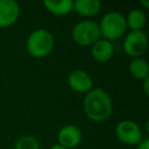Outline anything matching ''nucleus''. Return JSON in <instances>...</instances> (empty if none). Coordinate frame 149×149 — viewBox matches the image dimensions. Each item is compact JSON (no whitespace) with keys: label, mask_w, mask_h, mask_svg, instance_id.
Listing matches in <instances>:
<instances>
[{"label":"nucleus","mask_w":149,"mask_h":149,"mask_svg":"<svg viewBox=\"0 0 149 149\" xmlns=\"http://www.w3.org/2000/svg\"><path fill=\"white\" fill-rule=\"evenodd\" d=\"M140 3H142L143 6H146V7H149V1H144V0H141L140 1Z\"/></svg>","instance_id":"nucleus-19"},{"label":"nucleus","mask_w":149,"mask_h":149,"mask_svg":"<svg viewBox=\"0 0 149 149\" xmlns=\"http://www.w3.org/2000/svg\"><path fill=\"white\" fill-rule=\"evenodd\" d=\"M55 44L52 34L43 28L36 29L29 34L26 41V48L30 56L35 58H43L48 56Z\"/></svg>","instance_id":"nucleus-2"},{"label":"nucleus","mask_w":149,"mask_h":149,"mask_svg":"<svg viewBox=\"0 0 149 149\" xmlns=\"http://www.w3.org/2000/svg\"><path fill=\"white\" fill-rule=\"evenodd\" d=\"M68 84L72 91L78 93H87L93 88V79L91 74L80 69L73 70L69 73Z\"/></svg>","instance_id":"nucleus-7"},{"label":"nucleus","mask_w":149,"mask_h":149,"mask_svg":"<svg viewBox=\"0 0 149 149\" xmlns=\"http://www.w3.org/2000/svg\"><path fill=\"white\" fill-rule=\"evenodd\" d=\"M136 149H149V139H143L139 144Z\"/></svg>","instance_id":"nucleus-16"},{"label":"nucleus","mask_w":149,"mask_h":149,"mask_svg":"<svg viewBox=\"0 0 149 149\" xmlns=\"http://www.w3.org/2000/svg\"><path fill=\"white\" fill-rule=\"evenodd\" d=\"M129 72L130 74L140 80H143L149 77V64L147 59L139 57V58H133L129 63Z\"/></svg>","instance_id":"nucleus-13"},{"label":"nucleus","mask_w":149,"mask_h":149,"mask_svg":"<svg viewBox=\"0 0 149 149\" xmlns=\"http://www.w3.org/2000/svg\"><path fill=\"white\" fill-rule=\"evenodd\" d=\"M14 149H40V143L35 136L23 135L15 141Z\"/></svg>","instance_id":"nucleus-15"},{"label":"nucleus","mask_w":149,"mask_h":149,"mask_svg":"<svg viewBox=\"0 0 149 149\" xmlns=\"http://www.w3.org/2000/svg\"><path fill=\"white\" fill-rule=\"evenodd\" d=\"M91 55H92V58L99 63L108 62L114 55L113 42L100 37L95 43L91 45Z\"/></svg>","instance_id":"nucleus-10"},{"label":"nucleus","mask_w":149,"mask_h":149,"mask_svg":"<svg viewBox=\"0 0 149 149\" xmlns=\"http://www.w3.org/2000/svg\"><path fill=\"white\" fill-rule=\"evenodd\" d=\"M115 135L118 140L128 146H137L142 140V130L140 126L133 120H121L115 126Z\"/></svg>","instance_id":"nucleus-5"},{"label":"nucleus","mask_w":149,"mask_h":149,"mask_svg":"<svg viewBox=\"0 0 149 149\" xmlns=\"http://www.w3.org/2000/svg\"><path fill=\"white\" fill-rule=\"evenodd\" d=\"M83 108L86 116L93 122L106 121L113 111V102L107 91L95 87L85 93Z\"/></svg>","instance_id":"nucleus-1"},{"label":"nucleus","mask_w":149,"mask_h":149,"mask_svg":"<svg viewBox=\"0 0 149 149\" xmlns=\"http://www.w3.org/2000/svg\"><path fill=\"white\" fill-rule=\"evenodd\" d=\"M71 37L79 45H83V47L92 45L101 37L98 22L93 20L79 21L72 28Z\"/></svg>","instance_id":"nucleus-4"},{"label":"nucleus","mask_w":149,"mask_h":149,"mask_svg":"<svg viewBox=\"0 0 149 149\" xmlns=\"http://www.w3.org/2000/svg\"><path fill=\"white\" fill-rule=\"evenodd\" d=\"M20 16V6L15 0H0V27L14 24Z\"/></svg>","instance_id":"nucleus-9"},{"label":"nucleus","mask_w":149,"mask_h":149,"mask_svg":"<svg viewBox=\"0 0 149 149\" xmlns=\"http://www.w3.org/2000/svg\"><path fill=\"white\" fill-rule=\"evenodd\" d=\"M142 86H143V92L146 95L149 94V77L143 79V83H142Z\"/></svg>","instance_id":"nucleus-17"},{"label":"nucleus","mask_w":149,"mask_h":149,"mask_svg":"<svg viewBox=\"0 0 149 149\" xmlns=\"http://www.w3.org/2000/svg\"><path fill=\"white\" fill-rule=\"evenodd\" d=\"M43 6L54 15H66L73 9V1L72 0H44Z\"/></svg>","instance_id":"nucleus-12"},{"label":"nucleus","mask_w":149,"mask_h":149,"mask_svg":"<svg viewBox=\"0 0 149 149\" xmlns=\"http://www.w3.org/2000/svg\"><path fill=\"white\" fill-rule=\"evenodd\" d=\"M125 52L132 58L141 57L148 48V37L143 30H130L123 38Z\"/></svg>","instance_id":"nucleus-6"},{"label":"nucleus","mask_w":149,"mask_h":149,"mask_svg":"<svg viewBox=\"0 0 149 149\" xmlns=\"http://www.w3.org/2000/svg\"><path fill=\"white\" fill-rule=\"evenodd\" d=\"M49 149H66V148H64V147H62V146H59V144H54V146H51Z\"/></svg>","instance_id":"nucleus-18"},{"label":"nucleus","mask_w":149,"mask_h":149,"mask_svg":"<svg viewBox=\"0 0 149 149\" xmlns=\"http://www.w3.org/2000/svg\"><path fill=\"white\" fill-rule=\"evenodd\" d=\"M81 130L74 125H65L57 133V140L59 146L66 149H73L81 142Z\"/></svg>","instance_id":"nucleus-8"},{"label":"nucleus","mask_w":149,"mask_h":149,"mask_svg":"<svg viewBox=\"0 0 149 149\" xmlns=\"http://www.w3.org/2000/svg\"><path fill=\"white\" fill-rule=\"evenodd\" d=\"M101 2L99 0H76L73 1V9L81 16H94L100 12Z\"/></svg>","instance_id":"nucleus-11"},{"label":"nucleus","mask_w":149,"mask_h":149,"mask_svg":"<svg viewBox=\"0 0 149 149\" xmlns=\"http://www.w3.org/2000/svg\"><path fill=\"white\" fill-rule=\"evenodd\" d=\"M98 24L101 37L111 42L119 40L127 29L125 15L116 10H111L106 13Z\"/></svg>","instance_id":"nucleus-3"},{"label":"nucleus","mask_w":149,"mask_h":149,"mask_svg":"<svg viewBox=\"0 0 149 149\" xmlns=\"http://www.w3.org/2000/svg\"><path fill=\"white\" fill-rule=\"evenodd\" d=\"M126 17V24L127 28H130V30H142L147 22V16L142 9H132Z\"/></svg>","instance_id":"nucleus-14"}]
</instances>
